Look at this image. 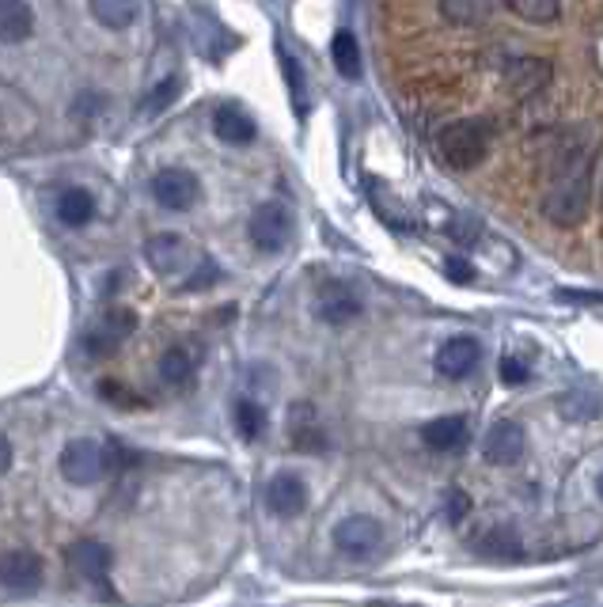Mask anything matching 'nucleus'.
<instances>
[{
    "mask_svg": "<svg viewBox=\"0 0 603 607\" xmlns=\"http://www.w3.org/2000/svg\"><path fill=\"white\" fill-rule=\"evenodd\" d=\"M589 198H592V178H589V156L566 160L554 183L547 186L539 202V213L558 228H573L589 217Z\"/></svg>",
    "mask_w": 603,
    "mask_h": 607,
    "instance_id": "obj_1",
    "label": "nucleus"
},
{
    "mask_svg": "<svg viewBox=\"0 0 603 607\" xmlns=\"http://www.w3.org/2000/svg\"><path fill=\"white\" fill-rule=\"evenodd\" d=\"M437 152L448 167L455 171H471L486 160L489 152V126L482 118H460V122H448L441 137H437Z\"/></svg>",
    "mask_w": 603,
    "mask_h": 607,
    "instance_id": "obj_2",
    "label": "nucleus"
},
{
    "mask_svg": "<svg viewBox=\"0 0 603 607\" xmlns=\"http://www.w3.org/2000/svg\"><path fill=\"white\" fill-rule=\"evenodd\" d=\"M247 236H251V243L262 254L286 251V243L292 239V217H289V209H286V205H278V202H262L251 213V220H247Z\"/></svg>",
    "mask_w": 603,
    "mask_h": 607,
    "instance_id": "obj_3",
    "label": "nucleus"
},
{
    "mask_svg": "<svg viewBox=\"0 0 603 607\" xmlns=\"http://www.w3.org/2000/svg\"><path fill=\"white\" fill-rule=\"evenodd\" d=\"M110 467V452L103 448L96 441H68L65 452H62V475L68 478L73 486H91L107 475Z\"/></svg>",
    "mask_w": 603,
    "mask_h": 607,
    "instance_id": "obj_4",
    "label": "nucleus"
},
{
    "mask_svg": "<svg viewBox=\"0 0 603 607\" xmlns=\"http://www.w3.org/2000/svg\"><path fill=\"white\" fill-rule=\"evenodd\" d=\"M152 198L171 213H186L202 198V183H197V175L186 167H163L157 171V178H152Z\"/></svg>",
    "mask_w": 603,
    "mask_h": 607,
    "instance_id": "obj_5",
    "label": "nucleus"
},
{
    "mask_svg": "<svg viewBox=\"0 0 603 607\" xmlns=\"http://www.w3.org/2000/svg\"><path fill=\"white\" fill-rule=\"evenodd\" d=\"M384 543V528L376 517H346L338 528H334V546H338L346 559L353 562H365L368 554H376Z\"/></svg>",
    "mask_w": 603,
    "mask_h": 607,
    "instance_id": "obj_6",
    "label": "nucleus"
},
{
    "mask_svg": "<svg viewBox=\"0 0 603 607\" xmlns=\"http://www.w3.org/2000/svg\"><path fill=\"white\" fill-rule=\"evenodd\" d=\"M68 562V574L76 581H88V585H103L110 574V566H115V554H110L107 543H96V540H80L68 546L65 554Z\"/></svg>",
    "mask_w": 603,
    "mask_h": 607,
    "instance_id": "obj_7",
    "label": "nucleus"
},
{
    "mask_svg": "<svg viewBox=\"0 0 603 607\" xmlns=\"http://www.w3.org/2000/svg\"><path fill=\"white\" fill-rule=\"evenodd\" d=\"M0 585L8 593H34L42 585V559L34 551H4L0 554Z\"/></svg>",
    "mask_w": 603,
    "mask_h": 607,
    "instance_id": "obj_8",
    "label": "nucleus"
},
{
    "mask_svg": "<svg viewBox=\"0 0 603 607\" xmlns=\"http://www.w3.org/2000/svg\"><path fill=\"white\" fill-rule=\"evenodd\" d=\"M482 361V346L478 338L471 335H460V338H448L441 349H437V372L444 376V380H463V376H471L478 369Z\"/></svg>",
    "mask_w": 603,
    "mask_h": 607,
    "instance_id": "obj_9",
    "label": "nucleus"
},
{
    "mask_svg": "<svg viewBox=\"0 0 603 607\" xmlns=\"http://www.w3.org/2000/svg\"><path fill=\"white\" fill-rule=\"evenodd\" d=\"M266 509L281 520H292L308 509V486L300 475H273L266 483Z\"/></svg>",
    "mask_w": 603,
    "mask_h": 607,
    "instance_id": "obj_10",
    "label": "nucleus"
},
{
    "mask_svg": "<svg viewBox=\"0 0 603 607\" xmlns=\"http://www.w3.org/2000/svg\"><path fill=\"white\" fill-rule=\"evenodd\" d=\"M144 259H149V267L163 273V278H175V273H183L186 262H191V243L175 232H160L144 243Z\"/></svg>",
    "mask_w": 603,
    "mask_h": 607,
    "instance_id": "obj_11",
    "label": "nucleus"
},
{
    "mask_svg": "<svg viewBox=\"0 0 603 607\" xmlns=\"http://www.w3.org/2000/svg\"><path fill=\"white\" fill-rule=\"evenodd\" d=\"M482 456L497 467H508L524 456V425L513 422V418H502V422L489 425L486 444H482Z\"/></svg>",
    "mask_w": 603,
    "mask_h": 607,
    "instance_id": "obj_12",
    "label": "nucleus"
},
{
    "mask_svg": "<svg viewBox=\"0 0 603 607\" xmlns=\"http://www.w3.org/2000/svg\"><path fill=\"white\" fill-rule=\"evenodd\" d=\"M550 62L547 57H520V62H513L505 68V88H508V96H516V99H528V96H536V91H542L550 84Z\"/></svg>",
    "mask_w": 603,
    "mask_h": 607,
    "instance_id": "obj_13",
    "label": "nucleus"
},
{
    "mask_svg": "<svg viewBox=\"0 0 603 607\" xmlns=\"http://www.w3.org/2000/svg\"><path fill=\"white\" fill-rule=\"evenodd\" d=\"M315 312H319V319L342 327V323H349V319H357V315H360V301H357V293H353L349 285H342V281H331V285L319 289Z\"/></svg>",
    "mask_w": 603,
    "mask_h": 607,
    "instance_id": "obj_14",
    "label": "nucleus"
},
{
    "mask_svg": "<svg viewBox=\"0 0 603 607\" xmlns=\"http://www.w3.org/2000/svg\"><path fill=\"white\" fill-rule=\"evenodd\" d=\"M213 133L220 137L224 144H251L255 141V118L247 115L239 102H220L217 110H213Z\"/></svg>",
    "mask_w": 603,
    "mask_h": 607,
    "instance_id": "obj_15",
    "label": "nucleus"
},
{
    "mask_svg": "<svg viewBox=\"0 0 603 607\" xmlns=\"http://www.w3.org/2000/svg\"><path fill=\"white\" fill-rule=\"evenodd\" d=\"M467 437H471L467 418H460V414L433 418V422L421 430V441H426L433 452H460L463 444H467Z\"/></svg>",
    "mask_w": 603,
    "mask_h": 607,
    "instance_id": "obj_16",
    "label": "nucleus"
},
{
    "mask_svg": "<svg viewBox=\"0 0 603 607\" xmlns=\"http://www.w3.org/2000/svg\"><path fill=\"white\" fill-rule=\"evenodd\" d=\"M96 217V198L80 186H68V191L57 194V220L68 228H84L88 220Z\"/></svg>",
    "mask_w": 603,
    "mask_h": 607,
    "instance_id": "obj_17",
    "label": "nucleus"
},
{
    "mask_svg": "<svg viewBox=\"0 0 603 607\" xmlns=\"http://www.w3.org/2000/svg\"><path fill=\"white\" fill-rule=\"evenodd\" d=\"M34 28L28 0H0V42H23Z\"/></svg>",
    "mask_w": 603,
    "mask_h": 607,
    "instance_id": "obj_18",
    "label": "nucleus"
},
{
    "mask_svg": "<svg viewBox=\"0 0 603 607\" xmlns=\"http://www.w3.org/2000/svg\"><path fill=\"white\" fill-rule=\"evenodd\" d=\"M452 28H482L494 12V0H437Z\"/></svg>",
    "mask_w": 603,
    "mask_h": 607,
    "instance_id": "obj_19",
    "label": "nucleus"
},
{
    "mask_svg": "<svg viewBox=\"0 0 603 607\" xmlns=\"http://www.w3.org/2000/svg\"><path fill=\"white\" fill-rule=\"evenodd\" d=\"M88 8L107 31H126L137 20V0H88Z\"/></svg>",
    "mask_w": 603,
    "mask_h": 607,
    "instance_id": "obj_20",
    "label": "nucleus"
},
{
    "mask_svg": "<svg viewBox=\"0 0 603 607\" xmlns=\"http://www.w3.org/2000/svg\"><path fill=\"white\" fill-rule=\"evenodd\" d=\"M502 4L516 20L539 23V28H547V23H554L562 15V0H502Z\"/></svg>",
    "mask_w": 603,
    "mask_h": 607,
    "instance_id": "obj_21",
    "label": "nucleus"
},
{
    "mask_svg": "<svg viewBox=\"0 0 603 607\" xmlns=\"http://www.w3.org/2000/svg\"><path fill=\"white\" fill-rule=\"evenodd\" d=\"M194 376V357L186 354L183 346H171L168 354L160 357V380L168 383V388H183V383H191Z\"/></svg>",
    "mask_w": 603,
    "mask_h": 607,
    "instance_id": "obj_22",
    "label": "nucleus"
},
{
    "mask_svg": "<svg viewBox=\"0 0 603 607\" xmlns=\"http://www.w3.org/2000/svg\"><path fill=\"white\" fill-rule=\"evenodd\" d=\"M331 57H334V65H338L342 76H349V80H357V76H360V46H357V34H353V31L334 34Z\"/></svg>",
    "mask_w": 603,
    "mask_h": 607,
    "instance_id": "obj_23",
    "label": "nucleus"
},
{
    "mask_svg": "<svg viewBox=\"0 0 603 607\" xmlns=\"http://www.w3.org/2000/svg\"><path fill=\"white\" fill-rule=\"evenodd\" d=\"M231 418H236V430L244 441H258L266 430V410L255 403V399H239L236 410H231Z\"/></svg>",
    "mask_w": 603,
    "mask_h": 607,
    "instance_id": "obj_24",
    "label": "nucleus"
},
{
    "mask_svg": "<svg viewBox=\"0 0 603 607\" xmlns=\"http://www.w3.org/2000/svg\"><path fill=\"white\" fill-rule=\"evenodd\" d=\"M482 554H489V559H520V540H516L513 528H494V532L482 535Z\"/></svg>",
    "mask_w": 603,
    "mask_h": 607,
    "instance_id": "obj_25",
    "label": "nucleus"
},
{
    "mask_svg": "<svg viewBox=\"0 0 603 607\" xmlns=\"http://www.w3.org/2000/svg\"><path fill=\"white\" fill-rule=\"evenodd\" d=\"M175 96H179V76H168V80H160L157 88L149 91L141 115H160V110H168L171 102H175Z\"/></svg>",
    "mask_w": 603,
    "mask_h": 607,
    "instance_id": "obj_26",
    "label": "nucleus"
},
{
    "mask_svg": "<svg viewBox=\"0 0 603 607\" xmlns=\"http://www.w3.org/2000/svg\"><path fill=\"white\" fill-rule=\"evenodd\" d=\"M118 346H122V338H118L115 330L107 327V323H99L96 330H88V335H84V349H88L91 357H110Z\"/></svg>",
    "mask_w": 603,
    "mask_h": 607,
    "instance_id": "obj_27",
    "label": "nucleus"
},
{
    "mask_svg": "<svg viewBox=\"0 0 603 607\" xmlns=\"http://www.w3.org/2000/svg\"><path fill=\"white\" fill-rule=\"evenodd\" d=\"M103 323H107V327L115 330V335L122 338V342H126V338L137 330V315L129 312V307H110V312H107V319H103Z\"/></svg>",
    "mask_w": 603,
    "mask_h": 607,
    "instance_id": "obj_28",
    "label": "nucleus"
},
{
    "mask_svg": "<svg viewBox=\"0 0 603 607\" xmlns=\"http://www.w3.org/2000/svg\"><path fill=\"white\" fill-rule=\"evenodd\" d=\"M467 512H471V498L460 490V486H452V490H448V520H455V524H460Z\"/></svg>",
    "mask_w": 603,
    "mask_h": 607,
    "instance_id": "obj_29",
    "label": "nucleus"
},
{
    "mask_svg": "<svg viewBox=\"0 0 603 607\" xmlns=\"http://www.w3.org/2000/svg\"><path fill=\"white\" fill-rule=\"evenodd\" d=\"M528 380V365L516 361V357H505L502 361V383H508V388H516V383Z\"/></svg>",
    "mask_w": 603,
    "mask_h": 607,
    "instance_id": "obj_30",
    "label": "nucleus"
},
{
    "mask_svg": "<svg viewBox=\"0 0 603 607\" xmlns=\"http://www.w3.org/2000/svg\"><path fill=\"white\" fill-rule=\"evenodd\" d=\"M278 57H281V68H286V80H289V88H292V96H304V84H300V68L297 62L289 57V50H278Z\"/></svg>",
    "mask_w": 603,
    "mask_h": 607,
    "instance_id": "obj_31",
    "label": "nucleus"
},
{
    "mask_svg": "<svg viewBox=\"0 0 603 607\" xmlns=\"http://www.w3.org/2000/svg\"><path fill=\"white\" fill-rule=\"evenodd\" d=\"M444 270H448V278H452V281H463V285H471V281H475V267H471L467 259H448Z\"/></svg>",
    "mask_w": 603,
    "mask_h": 607,
    "instance_id": "obj_32",
    "label": "nucleus"
},
{
    "mask_svg": "<svg viewBox=\"0 0 603 607\" xmlns=\"http://www.w3.org/2000/svg\"><path fill=\"white\" fill-rule=\"evenodd\" d=\"M220 278V270L213 267V262H205V267H197V273H194V281H186V293H197V289H205V285H213V281Z\"/></svg>",
    "mask_w": 603,
    "mask_h": 607,
    "instance_id": "obj_33",
    "label": "nucleus"
},
{
    "mask_svg": "<svg viewBox=\"0 0 603 607\" xmlns=\"http://www.w3.org/2000/svg\"><path fill=\"white\" fill-rule=\"evenodd\" d=\"M99 395H107V403H115V407H129V391L118 388L115 380H103L99 383Z\"/></svg>",
    "mask_w": 603,
    "mask_h": 607,
    "instance_id": "obj_34",
    "label": "nucleus"
},
{
    "mask_svg": "<svg viewBox=\"0 0 603 607\" xmlns=\"http://www.w3.org/2000/svg\"><path fill=\"white\" fill-rule=\"evenodd\" d=\"M8 467H12V441L0 433V475H4Z\"/></svg>",
    "mask_w": 603,
    "mask_h": 607,
    "instance_id": "obj_35",
    "label": "nucleus"
},
{
    "mask_svg": "<svg viewBox=\"0 0 603 607\" xmlns=\"http://www.w3.org/2000/svg\"><path fill=\"white\" fill-rule=\"evenodd\" d=\"M596 490H600V498H603V475H600V483H596Z\"/></svg>",
    "mask_w": 603,
    "mask_h": 607,
    "instance_id": "obj_36",
    "label": "nucleus"
}]
</instances>
